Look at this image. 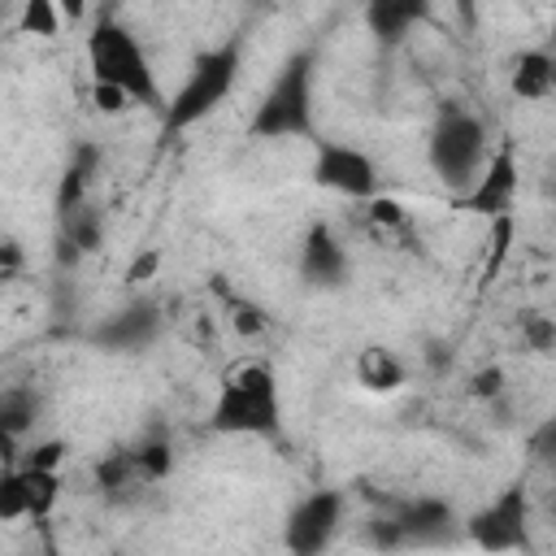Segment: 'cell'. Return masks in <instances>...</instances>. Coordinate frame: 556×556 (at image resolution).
Returning a JSON list of instances; mask_svg holds the SVG:
<instances>
[{
	"mask_svg": "<svg viewBox=\"0 0 556 556\" xmlns=\"http://www.w3.org/2000/svg\"><path fill=\"white\" fill-rule=\"evenodd\" d=\"M235 78H239V43H217V48L200 52L191 61L182 87L165 104V130H187V126L204 122L230 96Z\"/></svg>",
	"mask_w": 556,
	"mask_h": 556,
	"instance_id": "4",
	"label": "cell"
},
{
	"mask_svg": "<svg viewBox=\"0 0 556 556\" xmlns=\"http://www.w3.org/2000/svg\"><path fill=\"white\" fill-rule=\"evenodd\" d=\"M300 274L313 287H339L348 278V252H343V243L326 226H313L304 235V243H300Z\"/></svg>",
	"mask_w": 556,
	"mask_h": 556,
	"instance_id": "10",
	"label": "cell"
},
{
	"mask_svg": "<svg viewBox=\"0 0 556 556\" xmlns=\"http://www.w3.org/2000/svg\"><path fill=\"white\" fill-rule=\"evenodd\" d=\"M513 230H517L513 213H500V217H491V261H486V274H482V282H495V274H500V265H504V256H508Z\"/></svg>",
	"mask_w": 556,
	"mask_h": 556,
	"instance_id": "17",
	"label": "cell"
},
{
	"mask_svg": "<svg viewBox=\"0 0 556 556\" xmlns=\"http://www.w3.org/2000/svg\"><path fill=\"white\" fill-rule=\"evenodd\" d=\"M278 417H282L278 378L265 361H243L217 382L208 408V426L217 434H274Z\"/></svg>",
	"mask_w": 556,
	"mask_h": 556,
	"instance_id": "1",
	"label": "cell"
},
{
	"mask_svg": "<svg viewBox=\"0 0 556 556\" xmlns=\"http://www.w3.org/2000/svg\"><path fill=\"white\" fill-rule=\"evenodd\" d=\"M156 308L152 304H135V308H122L109 326H100V343L113 348V352H130V348H143L156 339Z\"/></svg>",
	"mask_w": 556,
	"mask_h": 556,
	"instance_id": "13",
	"label": "cell"
},
{
	"mask_svg": "<svg viewBox=\"0 0 556 556\" xmlns=\"http://www.w3.org/2000/svg\"><path fill=\"white\" fill-rule=\"evenodd\" d=\"M87 70H91V83H113L135 104H161V87H156V74L148 65V52L117 22H96L91 26V35H87Z\"/></svg>",
	"mask_w": 556,
	"mask_h": 556,
	"instance_id": "3",
	"label": "cell"
},
{
	"mask_svg": "<svg viewBox=\"0 0 556 556\" xmlns=\"http://www.w3.org/2000/svg\"><path fill=\"white\" fill-rule=\"evenodd\" d=\"M230 321H235L239 334H261V330H265V317H261L256 304H235V317H230Z\"/></svg>",
	"mask_w": 556,
	"mask_h": 556,
	"instance_id": "22",
	"label": "cell"
},
{
	"mask_svg": "<svg viewBox=\"0 0 556 556\" xmlns=\"http://www.w3.org/2000/svg\"><path fill=\"white\" fill-rule=\"evenodd\" d=\"M13 269H17V243L9 239V243H4V274H13Z\"/></svg>",
	"mask_w": 556,
	"mask_h": 556,
	"instance_id": "27",
	"label": "cell"
},
{
	"mask_svg": "<svg viewBox=\"0 0 556 556\" xmlns=\"http://www.w3.org/2000/svg\"><path fill=\"white\" fill-rule=\"evenodd\" d=\"M356 378L369 387V391H400L404 387V365L395 361V352H387V348H378V343H369L365 352H361V361H356Z\"/></svg>",
	"mask_w": 556,
	"mask_h": 556,
	"instance_id": "15",
	"label": "cell"
},
{
	"mask_svg": "<svg viewBox=\"0 0 556 556\" xmlns=\"http://www.w3.org/2000/svg\"><path fill=\"white\" fill-rule=\"evenodd\" d=\"M517 187H521L517 152H513V143H500V148L486 156L482 174L469 182V191H465L460 208H465V213H478V217H486V222H491V217H500V213H513Z\"/></svg>",
	"mask_w": 556,
	"mask_h": 556,
	"instance_id": "7",
	"label": "cell"
},
{
	"mask_svg": "<svg viewBox=\"0 0 556 556\" xmlns=\"http://www.w3.org/2000/svg\"><path fill=\"white\" fill-rule=\"evenodd\" d=\"M500 387H504V374L491 365V369H478V374H473V387H469V391H473V395H500Z\"/></svg>",
	"mask_w": 556,
	"mask_h": 556,
	"instance_id": "24",
	"label": "cell"
},
{
	"mask_svg": "<svg viewBox=\"0 0 556 556\" xmlns=\"http://www.w3.org/2000/svg\"><path fill=\"white\" fill-rule=\"evenodd\" d=\"M426 17H430V0H365V26L382 43H400Z\"/></svg>",
	"mask_w": 556,
	"mask_h": 556,
	"instance_id": "12",
	"label": "cell"
},
{
	"mask_svg": "<svg viewBox=\"0 0 556 556\" xmlns=\"http://www.w3.org/2000/svg\"><path fill=\"white\" fill-rule=\"evenodd\" d=\"M61 4V17L65 22H83L87 17V0H56Z\"/></svg>",
	"mask_w": 556,
	"mask_h": 556,
	"instance_id": "26",
	"label": "cell"
},
{
	"mask_svg": "<svg viewBox=\"0 0 556 556\" xmlns=\"http://www.w3.org/2000/svg\"><path fill=\"white\" fill-rule=\"evenodd\" d=\"M61 495V473L56 469H39V465H22L9 469L0 482V517L17 521V517H48L52 504Z\"/></svg>",
	"mask_w": 556,
	"mask_h": 556,
	"instance_id": "8",
	"label": "cell"
},
{
	"mask_svg": "<svg viewBox=\"0 0 556 556\" xmlns=\"http://www.w3.org/2000/svg\"><path fill=\"white\" fill-rule=\"evenodd\" d=\"M343 513V495L339 491H313L295 504L291 521H287V547L291 552H317L330 543L334 526Z\"/></svg>",
	"mask_w": 556,
	"mask_h": 556,
	"instance_id": "9",
	"label": "cell"
},
{
	"mask_svg": "<svg viewBox=\"0 0 556 556\" xmlns=\"http://www.w3.org/2000/svg\"><path fill=\"white\" fill-rule=\"evenodd\" d=\"M61 4L56 0H22V13H17V30L22 35H35V39H52L61 30Z\"/></svg>",
	"mask_w": 556,
	"mask_h": 556,
	"instance_id": "16",
	"label": "cell"
},
{
	"mask_svg": "<svg viewBox=\"0 0 556 556\" xmlns=\"http://www.w3.org/2000/svg\"><path fill=\"white\" fill-rule=\"evenodd\" d=\"M252 139H295L313 130V52H291L248 122Z\"/></svg>",
	"mask_w": 556,
	"mask_h": 556,
	"instance_id": "2",
	"label": "cell"
},
{
	"mask_svg": "<svg viewBox=\"0 0 556 556\" xmlns=\"http://www.w3.org/2000/svg\"><path fill=\"white\" fill-rule=\"evenodd\" d=\"M61 456H65V443H56V439H48V443H39V447H30V456H26V465H39V469H56V465H61Z\"/></svg>",
	"mask_w": 556,
	"mask_h": 556,
	"instance_id": "23",
	"label": "cell"
},
{
	"mask_svg": "<svg viewBox=\"0 0 556 556\" xmlns=\"http://www.w3.org/2000/svg\"><path fill=\"white\" fill-rule=\"evenodd\" d=\"M552 43H556V26H552Z\"/></svg>",
	"mask_w": 556,
	"mask_h": 556,
	"instance_id": "29",
	"label": "cell"
},
{
	"mask_svg": "<svg viewBox=\"0 0 556 556\" xmlns=\"http://www.w3.org/2000/svg\"><path fill=\"white\" fill-rule=\"evenodd\" d=\"M369 222H374V226H400V222H404L400 200H391V195H374V200H369Z\"/></svg>",
	"mask_w": 556,
	"mask_h": 556,
	"instance_id": "21",
	"label": "cell"
},
{
	"mask_svg": "<svg viewBox=\"0 0 556 556\" xmlns=\"http://www.w3.org/2000/svg\"><path fill=\"white\" fill-rule=\"evenodd\" d=\"M313 182L348 195V200H374L378 195V165L356 148L339 139H317L313 148Z\"/></svg>",
	"mask_w": 556,
	"mask_h": 556,
	"instance_id": "6",
	"label": "cell"
},
{
	"mask_svg": "<svg viewBox=\"0 0 556 556\" xmlns=\"http://www.w3.org/2000/svg\"><path fill=\"white\" fill-rule=\"evenodd\" d=\"M521 526H526V495L517 486L504 491L491 508H482L473 517V534H478L482 547H513V543H521Z\"/></svg>",
	"mask_w": 556,
	"mask_h": 556,
	"instance_id": "11",
	"label": "cell"
},
{
	"mask_svg": "<svg viewBox=\"0 0 556 556\" xmlns=\"http://www.w3.org/2000/svg\"><path fill=\"white\" fill-rule=\"evenodd\" d=\"M521 334H526V343L534 352H556V321H547L539 313H526L521 317Z\"/></svg>",
	"mask_w": 556,
	"mask_h": 556,
	"instance_id": "19",
	"label": "cell"
},
{
	"mask_svg": "<svg viewBox=\"0 0 556 556\" xmlns=\"http://www.w3.org/2000/svg\"><path fill=\"white\" fill-rule=\"evenodd\" d=\"M430 165L443 182L460 187V182H473L486 165V130L473 113L465 109H447L434 130H430Z\"/></svg>",
	"mask_w": 556,
	"mask_h": 556,
	"instance_id": "5",
	"label": "cell"
},
{
	"mask_svg": "<svg viewBox=\"0 0 556 556\" xmlns=\"http://www.w3.org/2000/svg\"><path fill=\"white\" fill-rule=\"evenodd\" d=\"M552 91H556V65H552Z\"/></svg>",
	"mask_w": 556,
	"mask_h": 556,
	"instance_id": "28",
	"label": "cell"
},
{
	"mask_svg": "<svg viewBox=\"0 0 556 556\" xmlns=\"http://www.w3.org/2000/svg\"><path fill=\"white\" fill-rule=\"evenodd\" d=\"M91 104H96L100 113H109V117H113V113H122V109H126V104H135V100H130L122 87H113V83H91Z\"/></svg>",
	"mask_w": 556,
	"mask_h": 556,
	"instance_id": "20",
	"label": "cell"
},
{
	"mask_svg": "<svg viewBox=\"0 0 556 556\" xmlns=\"http://www.w3.org/2000/svg\"><path fill=\"white\" fill-rule=\"evenodd\" d=\"M130 460H135L139 482H148V478H165V473H169V447H165V443H148V447L130 452Z\"/></svg>",
	"mask_w": 556,
	"mask_h": 556,
	"instance_id": "18",
	"label": "cell"
},
{
	"mask_svg": "<svg viewBox=\"0 0 556 556\" xmlns=\"http://www.w3.org/2000/svg\"><path fill=\"white\" fill-rule=\"evenodd\" d=\"M152 269H156V252H143V256H135V261H130V269H126V282H143Z\"/></svg>",
	"mask_w": 556,
	"mask_h": 556,
	"instance_id": "25",
	"label": "cell"
},
{
	"mask_svg": "<svg viewBox=\"0 0 556 556\" xmlns=\"http://www.w3.org/2000/svg\"><path fill=\"white\" fill-rule=\"evenodd\" d=\"M552 65H556V56L543 52V48L521 52V56L513 61V70H508L513 96H521V100H543V96H552Z\"/></svg>",
	"mask_w": 556,
	"mask_h": 556,
	"instance_id": "14",
	"label": "cell"
}]
</instances>
